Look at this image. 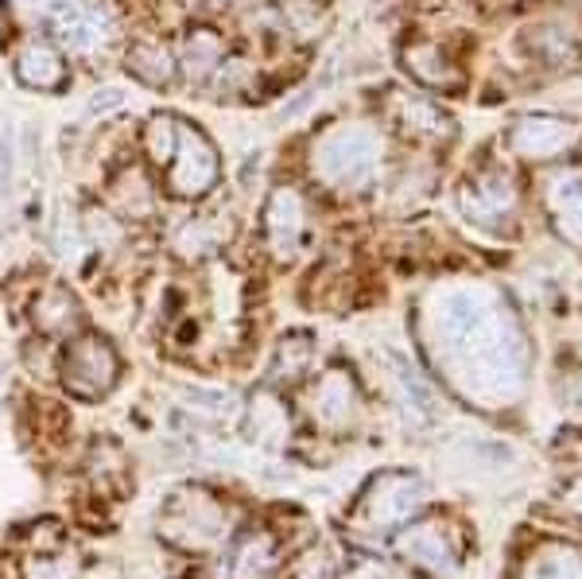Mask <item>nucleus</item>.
Returning a JSON list of instances; mask_svg holds the SVG:
<instances>
[{
    "label": "nucleus",
    "instance_id": "1",
    "mask_svg": "<svg viewBox=\"0 0 582 579\" xmlns=\"http://www.w3.org/2000/svg\"><path fill=\"white\" fill-rule=\"evenodd\" d=\"M230 509L206 491H179L159 514V533L186 553H206L218 548L230 533Z\"/></svg>",
    "mask_w": 582,
    "mask_h": 579
},
{
    "label": "nucleus",
    "instance_id": "2",
    "mask_svg": "<svg viewBox=\"0 0 582 579\" xmlns=\"http://www.w3.org/2000/svg\"><path fill=\"white\" fill-rule=\"evenodd\" d=\"M117 374H121V358L101 335H82L62 354V385L78 401H101L117 385Z\"/></svg>",
    "mask_w": 582,
    "mask_h": 579
},
{
    "label": "nucleus",
    "instance_id": "3",
    "mask_svg": "<svg viewBox=\"0 0 582 579\" xmlns=\"http://www.w3.org/2000/svg\"><path fill=\"white\" fill-rule=\"evenodd\" d=\"M377 168V136L369 129H338L315 152V171L335 188H362Z\"/></svg>",
    "mask_w": 582,
    "mask_h": 579
},
{
    "label": "nucleus",
    "instance_id": "4",
    "mask_svg": "<svg viewBox=\"0 0 582 579\" xmlns=\"http://www.w3.org/2000/svg\"><path fill=\"white\" fill-rule=\"evenodd\" d=\"M168 168V188L183 198H198L218 183V152L206 141V133L198 129L175 125V148H171V160L163 164Z\"/></svg>",
    "mask_w": 582,
    "mask_h": 579
},
{
    "label": "nucleus",
    "instance_id": "5",
    "mask_svg": "<svg viewBox=\"0 0 582 579\" xmlns=\"http://www.w3.org/2000/svg\"><path fill=\"white\" fill-rule=\"evenodd\" d=\"M59 39L66 51L74 55H94L106 47L109 39V20L106 12L97 9V4H86V0H71V4H62L59 9Z\"/></svg>",
    "mask_w": 582,
    "mask_h": 579
},
{
    "label": "nucleus",
    "instance_id": "6",
    "mask_svg": "<svg viewBox=\"0 0 582 579\" xmlns=\"http://www.w3.org/2000/svg\"><path fill=\"white\" fill-rule=\"evenodd\" d=\"M265 230L276 253H295L303 233V198L295 191H276L265 210Z\"/></svg>",
    "mask_w": 582,
    "mask_h": 579
},
{
    "label": "nucleus",
    "instance_id": "7",
    "mask_svg": "<svg viewBox=\"0 0 582 579\" xmlns=\"http://www.w3.org/2000/svg\"><path fill=\"white\" fill-rule=\"evenodd\" d=\"M16 79L32 89H59L66 82V63H62V55L54 51L51 44L36 39V44H27L16 59Z\"/></svg>",
    "mask_w": 582,
    "mask_h": 579
},
{
    "label": "nucleus",
    "instance_id": "8",
    "mask_svg": "<svg viewBox=\"0 0 582 579\" xmlns=\"http://www.w3.org/2000/svg\"><path fill=\"white\" fill-rule=\"evenodd\" d=\"M74 323H78V300L66 288H47L36 300V327L44 335H71Z\"/></svg>",
    "mask_w": 582,
    "mask_h": 579
},
{
    "label": "nucleus",
    "instance_id": "9",
    "mask_svg": "<svg viewBox=\"0 0 582 579\" xmlns=\"http://www.w3.org/2000/svg\"><path fill=\"white\" fill-rule=\"evenodd\" d=\"M571 141V129L563 121H524L517 133H512V144L524 152V156H551L563 144Z\"/></svg>",
    "mask_w": 582,
    "mask_h": 579
},
{
    "label": "nucleus",
    "instance_id": "10",
    "mask_svg": "<svg viewBox=\"0 0 582 579\" xmlns=\"http://www.w3.org/2000/svg\"><path fill=\"white\" fill-rule=\"evenodd\" d=\"M129 74L148 82V86H163V82H171V74H175V63H171L168 47L136 44L133 51H129Z\"/></svg>",
    "mask_w": 582,
    "mask_h": 579
},
{
    "label": "nucleus",
    "instance_id": "11",
    "mask_svg": "<svg viewBox=\"0 0 582 579\" xmlns=\"http://www.w3.org/2000/svg\"><path fill=\"white\" fill-rule=\"evenodd\" d=\"M512 203V191H509V179L505 176H485L474 183V191H466V210L474 218H497L505 215Z\"/></svg>",
    "mask_w": 582,
    "mask_h": 579
},
{
    "label": "nucleus",
    "instance_id": "12",
    "mask_svg": "<svg viewBox=\"0 0 582 579\" xmlns=\"http://www.w3.org/2000/svg\"><path fill=\"white\" fill-rule=\"evenodd\" d=\"M186 71H191V79H206V74H214L221 63H226V47H221V39L214 36V32H206V27H198L191 39H186Z\"/></svg>",
    "mask_w": 582,
    "mask_h": 579
},
{
    "label": "nucleus",
    "instance_id": "13",
    "mask_svg": "<svg viewBox=\"0 0 582 579\" xmlns=\"http://www.w3.org/2000/svg\"><path fill=\"white\" fill-rule=\"evenodd\" d=\"M408 71H412L415 79H424L427 86H454V82H459V74H450L447 59H442L435 47H412V51H408Z\"/></svg>",
    "mask_w": 582,
    "mask_h": 579
},
{
    "label": "nucleus",
    "instance_id": "14",
    "mask_svg": "<svg viewBox=\"0 0 582 579\" xmlns=\"http://www.w3.org/2000/svg\"><path fill=\"white\" fill-rule=\"evenodd\" d=\"M175 125L179 121H171V117H156L148 129V152L156 164H168L171 160V148H175Z\"/></svg>",
    "mask_w": 582,
    "mask_h": 579
},
{
    "label": "nucleus",
    "instance_id": "15",
    "mask_svg": "<svg viewBox=\"0 0 582 579\" xmlns=\"http://www.w3.org/2000/svg\"><path fill=\"white\" fill-rule=\"evenodd\" d=\"M121 106H124V94H121V89L106 86V89H97V98L89 101V113H109V109H121Z\"/></svg>",
    "mask_w": 582,
    "mask_h": 579
},
{
    "label": "nucleus",
    "instance_id": "16",
    "mask_svg": "<svg viewBox=\"0 0 582 579\" xmlns=\"http://www.w3.org/2000/svg\"><path fill=\"white\" fill-rule=\"evenodd\" d=\"M9 171H12V156H9V141L0 136V195L9 188Z\"/></svg>",
    "mask_w": 582,
    "mask_h": 579
},
{
    "label": "nucleus",
    "instance_id": "17",
    "mask_svg": "<svg viewBox=\"0 0 582 579\" xmlns=\"http://www.w3.org/2000/svg\"><path fill=\"white\" fill-rule=\"evenodd\" d=\"M24 4H51V0H24Z\"/></svg>",
    "mask_w": 582,
    "mask_h": 579
}]
</instances>
